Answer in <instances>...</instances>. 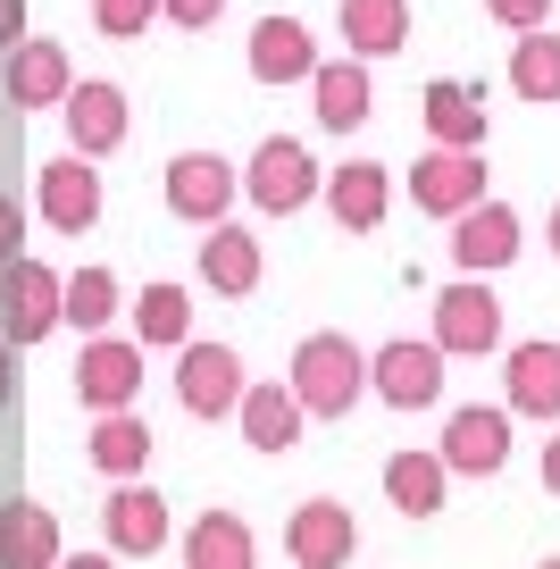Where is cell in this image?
<instances>
[{
    "label": "cell",
    "instance_id": "836d02e7",
    "mask_svg": "<svg viewBox=\"0 0 560 569\" xmlns=\"http://www.w3.org/2000/svg\"><path fill=\"white\" fill-rule=\"evenodd\" d=\"M159 18H168V26H184V34H201V26H218V18H227V0H159Z\"/></svg>",
    "mask_w": 560,
    "mask_h": 569
},
{
    "label": "cell",
    "instance_id": "83f0119b",
    "mask_svg": "<svg viewBox=\"0 0 560 569\" xmlns=\"http://www.w3.org/2000/svg\"><path fill=\"white\" fill-rule=\"evenodd\" d=\"M184 569H251V528L234 511H201L184 528Z\"/></svg>",
    "mask_w": 560,
    "mask_h": 569
},
{
    "label": "cell",
    "instance_id": "f546056e",
    "mask_svg": "<svg viewBox=\"0 0 560 569\" xmlns=\"http://www.w3.org/2000/svg\"><path fill=\"white\" fill-rule=\"evenodd\" d=\"M59 319L84 327V336H101V327L118 319V277H109V268H76V277H59Z\"/></svg>",
    "mask_w": 560,
    "mask_h": 569
},
{
    "label": "cell",
    "instance_id": "6da1fadb",
    "mask_svg": "<svg viewBox=\"0 0 560 569\" xmlns=\"http://www.w3.org/2000/svg\"><path fill=\"white\" fill-rule=\"evenodd\" d=\"M284 393L301 402V419H351V402L368 393V352L351 336H301Z\"/></svg>",
    "mask_w": 560,
    "mask_h": 569
},
{
    "label": "cell",
    "instance_id": "8d00e7d4",
    "mask_svg": "<svg viewBox=\"0 0 560 569\" xmlns=\"http://www.w3.org/2000/svg\"><path fill=\"white\" fill-rule=\"evenodd\" d=\"M543 486H552V495H560V436H552V445H543Z\"/></svg>",
    "mask_w": 560,
    "mask_h": 569
},
{
    "label": "cell",
    "instance_id": "e0dca14e",
    "mask_svg": "<svg viewBox=\"0 0 560 569\" xmlns=\"http://www.w3.org/2000/svg\"><path fill=\"white\" fill-rule=\"evenodd\" d=\"M109 519V552H126V561H151L159 545H168V502L151 495V486H118V495L101 502Z\"/></svg>",
    "mask_w": 560,
    "mask_h": 569
},
{
    "label": "cell",
    "instance_id": "484cf974",
    "mask_svg": "<svg viewBox=\"0 0 560 569\" xmlns=\"http://www.w3.org/2000/svg\"><path fill=\"white\" fill-rule=\"evenodd\" d=\"M201 284H218V293H251V284H260V234L210 227V234H201Z\"/></svg>",
    "mask_w": 560,
    "mask_h": 569
},
{
    "label": "cell",
    "instance_id": "ac0fdd59",
    "mask_svg": "<svg viewBox=\"0 0 560 569\" xmlns=\"http://www.w3.org/2000/svg\"><path fill=\"white\" fill-rule=\"evenodd\" d=\"M310 68H318V42H310L301 18H260L251 26V76H260V84H310Z\"/></svg>",
    "mask_w": 560,
    "mask_h": 569
},
{
    "label": "cell",
    "instance_id": "8992f818",
    "mask_svg": "<svg viewBox=\"0 0 560 569\" xmlns=\"http://www.w3.org/2000/svg\"><path fill=\"white\" fill-rule=\"evenodd\" d=\"M493 343H502V302H493V284H477V277L443 284L436 293V352L452 360V352H493Z\"/></svg>",
    "mask_w": 560,
    "mask_h": 569
},
{
    "label": "cell",
    "instance_id": "7c38bea8",
    "mask_svg": "<svg viewBox=\"0 0 560 569\" xmlns=\"http://www.w3.org/2000/svg\"><path fill=\"white\" fill-rule=\"evenodd\" d=\"M410 201L427 218H460L469 201H486V151H427L410 168Z\"/></svg>",
    "mask_w": 560,
    "mask_h": 569
},
{
    "label": "cell",
    "instance_id": "1f68e13d",
    "mask_svg": "<svg viewBox=\"0 0 560 569\" xmlns=\"http://www.w3.org/2000/svg\"><path fill=\"white\" fill-rule=\"evenodd\" d=\"M151 18H159V0H92V26H101L109 42H134V34H151Z\"/></svg>",
    "mask_w": 560,
    "mask_h": 569
},
{
    "label": "cell",
    "instance_id": "8fae6325",
    "mask_svg": "<svg viewBox=\"0 0 560 569\" xmlns=\"http://www.w3.org/2000/svg\"><path fill=\"white\" fill-rule=\"evenodd\" d=\"M452 478H493V469L510 461V410H486V402H469V410H452V427H443V452H436Z\"/></svg>",
    "mask_w": 560,
    "mask_h": 569
},
{
    "label": "cell",
    "instance_id": "277c9868",
    "mask_svg": "<svg viewBox=\"0 0 560 569\" xmlns=\"http://www.w3.org/2000/svg\"><path fill=\"white\" fill-rule=\"evenodd\" d=\"M234 168L218 160V151H176L168 160V210L184 218V227H227V210H234Z\"/></svg>",
    "mask_w": 560,
    "mask_h": 569
},
{
    "label": "cell",
    "instance_id": "d590c367",
    "mask_svg": "<svg viewBox=\"0 0 560 569\" xmlns=\"http://www.w3.org/2000/svg\"><path fill=\"white\" fill-rule=\"evenodd\" d=\"M26 42V0H0V51H18Z\"/></svg>",
    "mask_w": 560,
    "mask_h": 569
},
{
    "label": "cell",
    "instance_id": "603a6c76",
    "mask_svg": "<svg viewBox=\"0 0 560 569\" xmlns=\"http://www.w3.org/2000/svg\"><path fill=\"white\" fill-rule=\"evenodd\" d=\"M234 419H243V445L251 452H293L301 445V402L284 386H243V402H234Z\"/></svg>",
    "mask_w": 560,
    "mask_h": 569
},
{
    "label": "cell",
    "instance_id": "52a82bcc",
    "mask_svg": "<svg viewBox=\"0 0 560 569\" xmlns=\"http://www.w3.org/2000/svg\"><path fill=\"white\" fill-rule=\"evenodd\" d=\"M142 393V343H118V336H92L84 360H76V402L84 410H134Z\"/></svg>",
    "mask_w": 560,
    "mask_h": 569
},
{
    "label": "cell",
    "instance_id": "7402d4cb",
    "mask_svg": "<svg viewBox=\"0 0 560 569\" xmlns=\"http://www.w3.org/2000/svg\"><path fill=\"white\" fill-rule=\"evenodd\" d=\"M68 84H76V68H68L59 42H18V51H9V101L18 109H59Z\"/></svg>",
    "mask_w": 560,
    "mask_h": 569
},
{
    "label": "cell",
    "instance_id": "60d3db41",
    "mask_svg": "<svg viewBox=\"0 0 560 569\" xmlns=\"http://www.w3.org/2000/svg\"><path fill=\"white\" fill-rule=\"evenodd\" d=\"M536 569H560V552H552V561H536Z\"/></svg>",
    "mask_w": 560,
    "mask_h": 569
},
{
    "label": "cell",
    "instance_id": "ab89813d",
    "mask_svg": "<svg viewBox=\"0 0 560 569\" xmlns=\"http://www.w3.org/2000/svg\"><path fill=\"white\" fill-rule=\"evenodd\" d=\"M552 260H560V201H552Z\"/></svg>",
    "mask_w": 560,
    "mask_h": 569
},
{
    "label": "cell",
    "instance_id": "44dd1931",
    "mask_svg": "<svg viewBox=\"0 0 560 569\" xmlns=\"http://www.w3.org/2000/svg\"><path fill=\"white\" fill-rule=\"evenodd\" d=\"M0 569H59V519L42 502H0Z\"/></svg>",
    "mask_w": 560,
    "mask_h": 569
},
{
    "label": "cell",
    "instance_id": "f1b7e54d",
    "mask_svg": "<svg viewBox=\"0 0 560 569\" xmlns=\"http://www.w3.org/2000/svg\"><path fill=\"white\" fill-rule=\"evenodd\" d=\"M134 343H193V293L184 284H142L134 293Z\"/></svg>",
    "mask_w": 560,
    "mask_h": 569
},
{
    "label": "cell",
    "instance_id": "4dcf8cb0",
    "mask_svg": "<svg viewBox=\"0 0 560 569\" xmlns=\"http://www.w3.org/2000/svg\"><path fill=\"white\" fill-rule=\"evenodd\" d=\"M510 92L519 101H560V34H519V51H510Z\"/></svg>",
    "mask_w": 560,
    "mask_h": 569
},
{
    "label": "cell",
    "instance_id": "d6986e66",
    "mask_svg": "<svg viewBox=\"0 0 560 569\" xmlns=\"http://www.w3.org/2000/svg\"><path fill=\"white\" fill-rule=\"evenodd\" d=\"M310 92H318V126H327V134H351V126L368 118V109H377V92H368V59H318L310 68Z\"/></svg>",
    "mask_w": 560,
    "mask_h": 569
},
{
    "label": "cell",
    "instance_id": "cb8c5ba5",
    "mask_svg": "<svg viewBox=\"0 0 560 569\" xmlns=\"http://www.w3.org/2000/svg\"><path fill=\"white\" fill-rule=\"evenodd\" d=\"M443 486H452V469H443L436 452H393V461H386V502L402 519H436L443 511Z\"/></svg>",
    "mask_w": 560,
    "mask_h": 569
},
{
    "label": "cell",
    "instance_id": "e575fe53",
    "mask_svg": "<svg viewBox=\"0 0 560 569\" xmlns=\"http://www.w3.org/2000/svg\"><path fill=\"white\" fill-rule=\"evenodd\" d=\"M26 210H18V193H0V268H9V260H26Z\"/></svg>",
    "mask_w": 560,
    "mask_h": 569
},
{
    "label": "cell",
    "instance_id": "ba28073f",
    "mask_svg": "<svg viewBox=\"0 0 560 569\" xmlns=\"http://www.w3.org/2000/svg\"><path fill=\"white\" fill-rule=\"evenodd\" d=\"M284 552H293V569H351V552H360V528H351V502H301L293 519H284Z\"/></svg>",
    "mask_w": 560,
    "mask_h": 569
},
{
    "label": "cell",
    "instance_id": "2e32d148",
    "mask_svg": "<svg viewBox=\"0 0 560 569\" xmlns=\"http://www.w3.org/2000/svg\"><path fill=\"white\" fill-rule=\"evenodd\" d=\"M42 218H51V234H92V218H101V168L92 160H51L42 168Z\"/></svg>",
    "mask_w": 560,
    "mask_h": 569
},
{
    "label": "cell",
    "instance_id": "d4e9b609",
    "mask_svg": "<svg viewBox=\"0 0 560 569\" xmlns=\"http://www.w3.org/2000/svg\"><path fill=\"white\" fill-rule=\"evenodd\" d=\"M510 410L560 419V343H519L510 352Z\"/></svg>",
    "mask_w": 560,
    "mask_h": 569
},
{
    "label": "cell",
    "instance_id": "74e56055",
    "mask_svg": "<svg viewBox=\"0 0 560 569\" xmlns=\"http://www.w3.org/2000/svg\"><path fill=\"white\" fill-rule=\"evenodd\" d=\"M9 393H18V369H9V343H0V410H9Z\"/></svg>",
    "mask_w": 560,
    "mask_h": 569
},
{
    "label": "cell",
    "instance_id": "d6a6232c",
    "mask_svg": "<svg viewBox=\"0 0 560 569\" xmlns=\"http://www.w3.org/2000/svg\"><path fill=\"white\" fill-rule=\"evenodd\" d=\"M486 18L510 34H536V26H552V0H486Z\"/></svg>",
    "mask_w": 560,
    "mask_h": 569
},
{
    "label": "cell",
    "instance_id": "4fadbf2b",
    "mask_svg": "<svg viewBox=\"0 0 560 569\" xmlns=\"http://www.w3.org/2000/svg\"><path fill=\"white\" fill-rule=\"evenodd\" d=\"M368 386L386 393L393 410H427V402L443 393V352H436V343H410V336H402V343H386V352L368 360Z\"/></svg>",
    "mask_w": 560,
    "mask_h": 569
},
{
    "label": "cell",
    "instance_id": "f35d334b",
    "mask_svg": "<svg viewBox=\"0 0 560 569\" xmlns=\"http://www.w3.org/2000/svg\"><path fill=\"white\" fill-rule=\"evenodd\" d=\"M59 569H109V552H76V561L59 552Z\"/></svg>",
    "mask_w": 560,
    "mask_h": 569
},
{
    "label": "cell",
    "instance_id": "5bb4252c",
    "mask_svg": "<svg viewBox=\"0 0 560 569\" xmlns=\"http://www.w3.org/2000/svg\"><path fill=\"white\" fill-rule=\"evenodd\" d=\"M419 118L436 134V151H486V92L460 84V76H436L419 92Z\"/></svg>",
    "mask_w": 560,
    "mask_h": 569
},
{
    "label": "cell",
    "instance_id": "7a4b0ae2",
    "mask_svg": "<svg viewBox=\"0 0 560 569\" xmlns=\"http://www.w3.org/2000/svg\"><path fill=\"white\" fill-rule=\"evenodd\" d=\"M51 327H59V277L42 260H9L0 268V343L26 352V343H42Z\"/></svg>",
    "mask_w": 560,
    "mask_h": 569
},
{
    "label": "cell",
    "instance_id": "9a60e30c",
    "mask_svg": "<svg viewBox=\"0 0 560 569\" xmlns=\"http://www.w3.org/2000/svg\"><path fill=\"white\" fill-rule=\"evenodd\" d=\"M318 184H327V210H334L343 234H377V227H386V201H393L386 160H343V168H327Z\"/></svg>",
    "mask_w": 560,
    "mask_h": 569
},
{
    "label": "cell",
    "instance_id": "30bf717a",
    "mask_svg": "<svg viewBox=\"0 0 560 569\" xmlns=\"http://www.w3.org/2000/svg\"><path fill=\"white\" fill-rule=\"evenodd\" d=\"M59 109H68V151H76V160H109V151L126 142V126H134V118H126V92L101 84V76L68 84V101H59Z\"/></svg>",
    "mask_w": 560,
    "mask_h": 569
},
{
    "label": "cell",
    "instance_id": "4316f807",
    "mask_svg": "<svg viewBox=\"0 0 560 569\" xmlns=\"http://www.w3.org/2000/svg\"><path fill=\"white\" fill-rule=\"evenodd\" d=\"M92 469L118 486H134V469H151V427L134 419V410H109L101 427H92Z\"/></svg>",
    "mask_w": 560,
    "mask_h": 569
},
{
    "label": "cell",
    "instance_id": "ffe728a7",
    "mask_svg": "<svg viewBox=\"0 0 560 569\" xmlns=\"http://www.w3.org/2000/svg\"><path fill=\"white\" fill-rule=\"evenodd\" d=\"M343 59H393L410 42V0H343Z\"/></svg>",
    "mask_w": 560,
    "mask_h": 569
},
{
    "label": "cell",
    "instance_id": "9c48e42d",
    "mask_svg": "<svg viewBox=\"0 0 560 569\" xmlns=\"http://www.w3.org/2000/svg\"><path fill=\"white\" fill-rule=\"evenodd\" d=\"M519 210L510 201H469V210L452 218V260L469 268V277H493V268H510L519 260Z\"/></svg>",
    "mask_w": 560,
    "mask_h": 569
},
{
    "label": "cell",
    "instance_id": "3957f363",
    "mask_svg": "<svg viewBox=\"0 0 560 569\" xmlns=\"http://www.w3.org/2000/svg\"><path fill=\"white\" fill-rule=\"evenodd\" d=\"M184 352V369H176V402L193 410V419H227L234 402H243V352L234 343H176Z\"/></svg>",
    "mask_w": 560,
    "mask_h": 569
},
{
    "label": "cell",
    "instance_id": "5b68a950",
    "mask_svg": "<svg viewBox=\"0 0 560 569\" xmlns=\"http://www.w3.org/2000/svg\"><path fill=\"white\" fill-rule=\"evenodd\" d=\"M243 193L260 201L268 218H293L301 201L318 193V160H310V151H301L293 134H268L260 151H251V177H243Z\"/></svg>",
    "mask_w": 560,
    "mask_h": 569
}]
</instances>
